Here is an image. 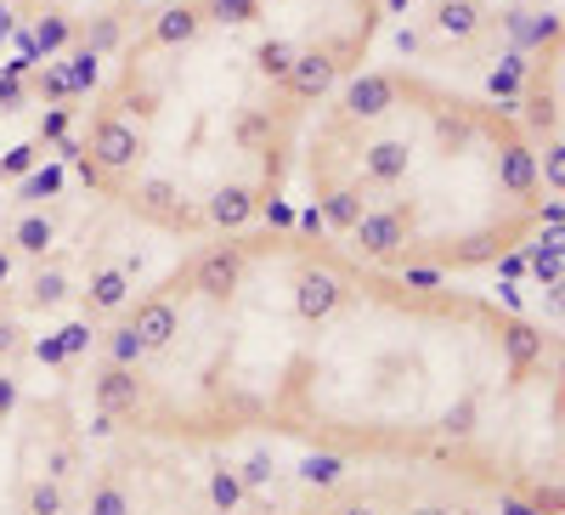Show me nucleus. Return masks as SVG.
Returning a JSON list of instances; mask_svg holds the SVG:
<instances>
[{
  "instance_id": "obj_9",
  "label": "nucleus",
  "mask_w": 565,
  "mask_h": 515,
  "mask_svg": "<svg viewBox=\"0 0 565 515\" xmlns=\"http://www.w3.org/2000/svg\"><path fill=\"white\" fill-rule=\"evenodd\" d=\"M85 515H136V509H130V493H125V482H119V476H103L97 487H90V504H85Z\"/></svg>"
},
{
  "instance_id": "obj_14",
  "label": "nucleus",
  "mask_w": 565,
  "mask_h": 515,
  "mask_svg": "<svg viewBox=\"0 0 565 515\" xmlns=\"http://www.w3.org/2000/svg\"><path fill=\"white\" fill-rule=\"evenodd\" d=\"M334 515H385V504H380V498H351V504H340Z\"/></svg>"
},
{
  "instance_id": "obj_8",
  "label": "nucleus",
  "mask_w": 565,
  "mask_h": 515,
  "mask_svg": "<svg viewBox=\"0 0 565 515\" xmlns=\"http://www.w3.org/2000/svg\"><path fill=\"white\" fill-rule=\"evenodd\" d=\"M351 476V459L345 453H311L306 464H300V482L306 487H340Z\"/></svg>"
},
{
  "instance_id": "obj_11",
  "label": "nucleus",
  "mask_w": 565,
  "mask_h": 515,
  "mask_svg": "<svg viewBox=\"0 0 565 515\" xmlns=\"http://www.w3.org/2000/svg\"><path fill=\"white\" fill-rule=\"evenodd\" d=\"M74 464H79V448H74V442H52V448H45V459H40V476L63 482V476L74 471Z\"/></svg>"
},
{
  "instance_id": "obj_2",
  "label": "nucleus",
  "mask_w": 565,
  "mask_h": 515,
  "mask_svg": "<svg viewBox=\"0 0 565 515\" xmlns=\"http://www.w3.org/2000/svg\"><path fill=\"white\" fill-rule=\"evenodd\" d=\"M90 402H97L103 419H136L153 408V380L141 368H125V362H97V374H90Z\"/></svg>"
},
{
  "instance_id": "obj_13",
  "label": "nucleus",
  "mask_w": 565,
  "mask_h": 515,
  "mask_svg": "<svg viewBox=\"0 0 565 515\" xmlns=\"http://www.w3.org/2000/svg\"><path fill=\"white\" fill-rule=\"evenodd\" d=\"M29 351V335H23V323H0V362H12V357H23Z\"/></svg>"
},
{
  "instance_id": "obj_12",
  "label": "nucleus",
  "mask_w": 565,
  "mask_h": 515,
  "mask_svg": "<svg viewBox=\"0 0 565 515\" xmlns=\"http://www.w3.org/2000/svg\"><path fill=\"white\" fill-rule=\"evenodd\" d=\"M18 402H23V386H18V374L0 362V425H7V419L18 413Z\"/></svg>"
},
{
  "instance_id": "obj_3",
  "label": "nucleus",
  "mask_w": 565,
  "mask_h": 515,
  "mask_svg": "<svg viewBox=\"0 0 565 515\" xmlns=\"http://www.w3.org/2000/svg\"><path fill=\"white\" fill-rule=\"evenodd\" d=\"M7 244H12L23 261H45V255H52V244H57V221L40 216L34 204H23V216H18L12 232H7Z\"/></svg>"
},
{
  "instance_id": "obj_6",
  "label": "nucleus",
  "mask_w": 565,
  "mask_h": 515,
  "mask_svg": "<svg viewBox=\"0 0 565 515\" xmlns=\"http://www.w3.org/2000/svg\"><path fill=\"white\" fill-rule=\"evenodd\" d=\"M204 493H210V509H215V515H238V509L249 504V487H244V476H238V464H215Z\"/></svg>"
},
{
  "instance_id": "obj_1",
  "label": "nucleus",
  "mask_w": 565,
  "mask_h": 515,
  "mask_svg": "<svg viewBox=\"0 0 565 515\" xmlns=\"http://www.w3.org/2000/svg\"><path fill=\"white\" fill-rule=\"evenodd\" d=\"M97 91L103 108L68 148L85 187L170 239H210L204 210L232 187H249L266 221L289 227L277 193L306 108L255 69L249 45L232 52L221 23L204 18L175 45L136 29L119 74Z\"/></svg>"
},
{
  "instance_id": "obj_16",
  "label": "nucleus",
  "mask_w": 565,
  "mask_h": 515,
  "mask_svg": "<svg viewBox=\"0 0 565 515\" xmlns=\"http://www.w3.org/2000/svg\"><path fill=\"white\" fill-rule=\"evenodd\" d=\"M407 515H458V509H452V504H436V498H430V504H413Z\"/></svg>"
},
{
  "instance_id": "obj_4",
  "label": "nucleus",
  "mask_w": 565,
  "mask_h": 515,
  "mask_svg": "<svg viewBox=\"0 0 565 515\" xmlns=\"http://www.w3.org/2000/svg\"><path fill=\"white\" fill-rule=\"evenodd\" d=\"M481 23H487V7L481 0H436L430 7V29L441 34V40H476L481 34Z\"/></svg>"
},
{
  "instance_id": "obj_10",
  "label": "nucleus",
  "mask_w": 565,
  "mask_h": 515,
  "mask_svg": "<svg viewBox=\"0 0 565 515\" xmlns=\"http://www.w3.org/2000/svg\"><path fill=\"white\" fill-rule=\"evenodd\" d=\"M238 476H244V487H249V498H255V493H266V487L277 482V464H271V453H249V459L238 464Z\"/></svg>"
},
{
  "instance_id": "obj_7",
  "label": "nucleus",
  "mask_w": 565,
  "mask_h": 515,
  "mask_svg": "<svg viewBox=\"0 0 565 515\" xmlns=\"http://www.w3.org/2000/svg\"><path fill=\"white\" fill-rule=\"evenodd\" d=\"M23 515H68V493H63V482L34 476V482L23 487Z\"/></svg>"
},
{
  "instance_id": "obj_15",
  "label": "nucleus",
  "mask_w": 565,
  "mask_h": 515,
  "mask_svg": "<svg viewBox=\"0 0 565 515\" xmlns=\"http://www.w3.org/2000/svg\"><path fill=\"white\" fill-rule=\"evenodd\" d=\"M498 515H543V504H526V498H498Z\"/></svg>"
},
{
  "instance_id": "obj_5",
  "label": "nucleus",
  "mask_w": 565,
  "mask_h": 515,
  "mask_svg": "<svg viewBox=\"0 0 565 515\" xmlns=\"http://www.w3.org/2000/svg\"><path fill=\"white\" fill-rule=\"evenodd\" d=\"M68 295H74L68 272H63V266H40L34 284H29V295H23V312H57Z\"/></svg>"
}]
</instances>
